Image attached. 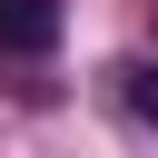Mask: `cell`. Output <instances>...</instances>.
Wrapping results in <instances>:
<instances>
[{
	"instance_id": "7a4b0ae2",
	"label": "cell",
	"mask_w": 158,
	"mask_h": 158,
	"mask_svg": "<svg viewBox=\"0 0 158 158\" xmlns=\"http://www.w3.org/2000/svg\"><path fill=\"white\" fill-rule=\"evenodd\" d=\"M118 99H128V118L158 128V59H118Z\"/></svg>"
},
{
	"instance_id": "6da1fadb",
	"label": "cell",
	"mask_w": 158,
	"mask_h": 158,
	"mask_svg": "<svg viewBox=\"0 0 158 158\" xmlns=\"http://www.w3.org/2000/svg\"><path fill=\"white\" fill-rule=\"evenodd\" d=\"M59 49V0H0V59H49Z\"/></svg>"
}]
</instances>
